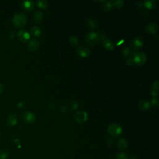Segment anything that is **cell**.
Segmentation results:
<instances>
[{
  "label": "cell",
  "mask_w": 159,
  "mask_h": 159,
  "mask_svg": "<svg viewBox=\"0 0 159 159\" xmlns=\"http://www.w3.org/2000/svg\"><path fill=\"white\" fill-rule=\"evenodd\" d=\"M27 22V17L23 12H17L16 13L12 18V23L17 28L24 27Z\"/></svg>",
  "instance_id": "obj_1"
},
{
  "label": "cell",
  "mask_w": 159,
  "mask_h": 159,
  "mask_svg": "<svg viewBox=\"0 0 159 159\" xmlns=\"http://www.w3.org/2000/svg\"><path fill=\"white\" fill-rule=\"evenodd\" d=\"M132 57L134 60V63H135L138 66H142L146 63L147 57V55L144 52H139L133 53Z\"/></svg>",
  "instance_id": "obj_2"
},
{
  "label": "cell",
  "mask_w": 159,
  "mask_h": 159,
  "mask_svg": "<svg viewBox=\"0 0 159 159\" xmlns=\"http://www.w3.org/2000/svg\"><path fill=\"white\" fill-rule=\"evenodd\" d=\"M107 131L112 137H117L122 134V129L119 124L112 123L108 126Z\"/></svg>",
  "instance_id": "obj_3"
},
{
  "label": "cell",
  "mask_w": 159,
  "mask_h": 159,
  "mask_svg": "<svg viewBox=\"0 0 159 159\" xmlns=\"http://www.w3.org/2000/svg\"><path fill=\"white\" fill-rule=\"evenodd\" d=\"M99 35L95 32H91L88 33L85 37V42L90 45H94L99 42Z\"/></svg>",
  "instance_id": "obj_4"
},
{
  "label": "cell",
  "mask_w": 159,
  "mask_h": 159,
  "mask_svg": "<svg viewBox=\"0 0 159 159\" xmlns=\"http://www.w3.org/2000/svg\"><path fill=\"white\" fill-rule=\"evenodd\" d=\"M22 120L24 122L27 124H32L36 120V116L34 113L30 111H25L22 114Z\"/></svg>",
  "instance_id": "obj_5"
},
{
  "label": "cell",
  "mask_w": 159,
  "mask_h": 159,
  "mask_svg": "<svg viewBox=\"0 0 159 159\" xmlns=\"http://www.w3.org/2000/svg\"><path fill=\"white\" fill-rule=\"evenodd\" d=\"M144 42L141 37H136L130 42V46L132 49L137 50L142 48L143 46Z\"/></svg>",
  "instance_id": "obj_6"
},
{
  "label": "cell",
  "mask_w": 159,
  "mask_h": 159,
  "mask_svg": "<svg viewBox=\"0 0 159 159\" xmlns=\"http://www.w3.org/2000/svg\"><path fill=\"white\" fill-rule=\"evenodd\" d=\"M88 114L86 113V112L83 111L76 112L74 115L75 120L79 124L86 122L88 120Z\"/></svg>",
  "instance_id": "obj_7"
},
{
  "label": "cell",
  "mask_w": 159,
  "mask_h": 159,
  "mask_svg": "<svg viewBox=\"0 0 159 159\" xmlns=\"http://www.w3.org/2000/svg\"><path fill=\"white\" fill-rule=\"evenodd\" d=\"M76 53L79 56H80L83 58L88 57L91 54V52L90 49L84 46L78 47L76 48Z\"/></svg>",
  "instance_id": "obj_8"
},
{
  "label": "cell",
  "mask_w": 159,
  "mask_h": 159,
  "mask_svg": "<svg viewBox=\"0 0 159 159\" xmlns=\"http://www.w3.org/2000/svg\"><path fill=\"white\" fill-rule=\"evenodd\" d=\"M30 34L24 29L20 30L17 33V38L22 43H26L30 39Z\"/></svg>",
  "instance_id": "obj_9"
},
{
  "label": "cell",
  "mask_w": 159,
  "mask_h": 159,
  "mask_svg": "<svg viewBox=\"0 0 159 159\" xmlns=\"http://www.w3.org/2000/svg\"><path fill=\"white\" fill-rule=\"evenodd\" d=\"M20 6L22 9L25 12H31L34 7H35V2L33 1H23L20 3Z\"/></svg>",
  "instance_id": "obj_10"
},
{
  "label": "cell",
  "mask_w": 159,
  "mask_h": 159,
  "mask_svg": "<svg viewBox=\"0 0 159 159\" xmlns=\"http://www.w3.org/2000/svg\"><path fill=\"white\" fill-rule=\"evenodd\" d=\"M40 47V42L37 39H33L28 41L27 48L31 52L37 50Z\"/></svg>",
  "instance_id": "obj_11"
},
{
  "label": "cell",
  "mask_w": 159,
  "mask_h": 159,
  "mask_svg": "<svg viewBox=\"0 0 159 159\" xmlns=\"http://www.w3.org/2000/svg\"><path fill=\"white\" fill-rule=\"evenodd\" d=\"M6 122L7 125L10 127H12L16 125L18 122V116L15 112L11 113L6 120Z\"/></svg>",
  "instance_id": "obj_12"
},
{
  "label": "cell",
  "mask_w": 159,
  "mask_h": 159,
  "mask_svg": "<svg viewBox=\"0 0 159 159\" xmlns=\"http://www.w3.org/2000/svg\"><path fill=\"white\" fill-rule=\"evenodd\" d=\"M145 31L151 34H155L158 31V26L156 23L149 22L145 27Z\"/></svg>",
  "instance_id": "obj_13"
},
{
  "label": "cell",
  "mask_w": 159,
  "mask_h": 159,
  "mask_svg": "<svg viewBox=\"0 0 159 159\" xmlns=\"http://www.w3.org/2000/svg\"><path fill=\"white\" fill-rule=\"evenodd\" d=\"M44 17V14L42 11H36L33 16V21L35 23L39 24L42 22Z\"/></svg>",
  "instance_id": "obj_14"
},
{
  "label": "cell",
  "mask_w": 159,
  "mask_h": 159,
  "mask_svg": "<svg viewBox=\"0 0 159 159\" xmlns=\"http://www.w3.org/2000/svg\"><path fill=\"white\" fill-rule=\"evenodd\" d=\"M86 27L89 29H94L98 26V21L92 17L88 18L85 22Z\"/></svg>",
  "instance_id": "obj_15"
},
{
  "label": "cell",
  "mask_w": 159,
  "mask_h": 159,
  "mask_svg": "<svg viewBox=\"0 0 159 159\" xmlns=\"http://www.w3.org/2000/svg\"><path fill=\"white\" fill-rule=\"evenodd\" d=\"M117 145L118 148L120 150H125L127 148L129 143L127 140L124 138H120L119 140H118L117 142Z\"/></svg>",
  "instance_id": "obj_16"
},
{
  "label": "cell",
  "mask_w": 159,
  "mask_h": 159,
  "mask_svg": "<svg viewBox=\"0 0 159 159\" xmlns=\"http://www.w3.org/2000/svg\"><path fill=\"white\" fill-rule=\"evenodd\" d=\"M138 107L142 111H146L150 107V102L145 99H142L139 102Z\"/></svg>",
  "instance_id": "obj_17"
},
{
  "label": "cell",
  "mask_w": 159,
  "mask_h": 159,
  "mask_svg": "<svg viewBox=\"0 0 159 159\" xmlns=\"http://www.w3.org/2000/svg\"><path fill=\"white\" fill-rule=\"evenodd\" d=\"M103 43H104V48L107 50H109V51H111L114 48V43H113V42L110 40V39H106L104 42H103Z\"/></svg>",
  "instance_id": "obj_18"
},
{
  "label": "cell",
  "mask_w": 159,
  "mask_h": 159,
  "mask_svg": "<svg viewBox=\"0 0 159 159\" xmlns=\"http://www.w3.org/2000/svg\"><path fill=\"white\" fill-rule=\"evenodd\" d=\"M144 6L148 9H153L156 7L157 3V1L155 0H148L143 1Z\"/></svg>",
  "instance_id": "obj_19"
},
{
  "label": "cell",
  "mask_w": 159,
  "mask_h": 159,
  "mask_svg": "<svg viewBox=\"0 0 159 159\" xmlns=\"http://www.w3.org/2000/svg\"><path fill=\"white\" fill-rule=\"evenodd\" d=\"M112 1H106L102 4V9L105 12H110L113 9Z\"/></svg>",
  "instance_id": "obj_20"
},
{
  "label": "cell",
  "mask_w": 159,
  "mask_h": 159,
  "mask_svg": "<svg viewBox=\"0 0 159 159\" xmlns=\"http://www.w3.org/2000/svg\"><path fill=\"white\" fill-rule=\"evenodd\" d=\"M30 33L35 37H39L41 35V29L38 26H33L30 29Z\"/></svg>",
  "instance_id": "obj_21"
},
{
  "label": "cell",
  "mask_w": 159,
  "mask_h": 159,
  "mask_svg": "<svg viewBox=\"0 0 159 159\" xmlns=\"http://www.w3.org/2000/svg\"><path fill=\"white\" fill-rule=\"evenodd\" d=\"M122 56L124 57V58H130L133 55V52H132V50L129 48V47H126L125 48H124L122 50Z\"/></svg>",
  "instance_id": "obj_22"
},
{
  "label": "cell",
  "mask_w": 159,
  "mask_h": 159,
  "mask_svg": "<svg viewBox=\"0 0 159 159\" xmlns=\"http://www.w3.org/2000/svg\"><path fill=\"white\" fill-rule=\"evenodd\" d=\"M10 155L8 150L2 149L0 150V159H7Z\"/></svg>",
  "instance_id": "obj_23"
},
{
  "label": "cell",
  "mask_w": 159,
  "mask_h": 159,
  "mask_svg": "<svg viewBox=\"0 0 159 159\" xmlns=\"http://www.w3.org/2000/svg\"><path fill=\"white\" fill-rule=\"evenodd\" d=\"M36 4L40 9H46L48 7V2L45 0H39L36 1Z\"/></svg>",
  "instance_id": "obj_24"
},
{
  "label": "cell",
  "mask_w": 159,
  "mask_h": 159,
  "mask_svg": "<svg viewBox=\"0 0 159 159\" xmlns=\"http://www.w3.org/2000/svg\"><path fill=\"white\" fill-rule=\"evenodd\" d=\"M69 42L72 45H74V46L77 45L79 43L78 38L75 35H71L69 38Z\"/></svg>",
  "instance_id": "obj_25"
},
{
  "label": "cell",
  "mask_w": 159,
  "mask_h": 159,
  "mask_svg": "<svg viewBox=\"0 0 159 159\" xmlns=\"http://www.w3.org/2000/svg\"><path fill=\"white\" fill-rule=\"evenodd\" d=\"M124 4V1L123 0H116L112 1V4L113 7H115L116 8H121Z\"/></svg>",
  "instance_id": "obj_26"
},
{
  "label": "cell",
  "mask_w": 159,
  "mask_h": 159,
  "mask_svg": "<svg viewBox=\"0 0 159 159\" xmlns=\"http://www.w3.org/2000/svg\"><path fill=\"white\" fill-rule=\"evenodd\" d=\"M128 156L126 153L124 152H119L116 154L114 159H127Z\"/></svg>",
  "instance_id": "obj_27"
},
{
  "label": "cell",
  "mask_w": 159,
  "mask_h": 159,
  "mask_svg": "<svg viewBox=\"0 0 159 159\" xmlns=\"http://www.w3.org/2000/svg\"><path fill=\"white\" fill-rule=\"evenodd\" d=\"M150 102V106L153 107H158V104H159V101H158V98H153L152 99Z\"/></svg>",
  "instance_id": "obj_28"
},
{
  "label": "cell",
  "mask_w": 159,
  "mask_h": 159,
  "mask_svg": "<svg viewBox=\"0 0 159 159\" xmlns=\"http://www.w3.org/2000/svg\"><path fill=\"white\" fill-rule=\"evenodd\" d=\"M70 108H71V109L72 111H75V110H76L78 109V104L75 101H71L70 102Z\"/></svg>",
  "instance_id": "obj_29"
},
{
  "label": "cell",
  "mask_w": 159,
  "mask_h": 159,
  "mask_svg": "<svg viewBox=\"0 0 159 159\" xmlns=\"http://www.w3.org/2000/svg\"><path fill=\"white\" fill-rule=\"evenodd\" d=\"M59 111L63 115H66L68 112V108L65 106H61L59 108Z\"/></svg>",
  "instance_id": "obj_30"
},
{
  "label": "cell",
  "mask_w": 159,
  "mask_h": 159,
  "mask_svg": "<svg viewBox=\"0 0 159 159\" xmlns=\"http://www.w3.org/2000/svg\"><path fill=\"white\" fill-rule=\"evenodd\" d=\"M150 89L158 91V81L157 80H156V81H155L154 82L152 83V84L151 85V89Z\"/></svg>",
  "instance_id": "obj_31"
},
{
  "label": "cell",
  "mask_w": 159,
  "mask_h": 159,
  "mask_svg": "<svg viewBox=\"0 0 159 159\" xmlns=\"http://www.w3.org/2000/svg\"><path fill=\"white\" fill-rule=\"evenodd\" d=\"M17 106L19 108V109H23L25 107V103L22 101H20L18 102L17 104Z\"/></svg>",
  "instance_id": "obj_32"
},
{
  "label": "cell",
  "mask_w": 159,
  "mask_h": 159,
  "mask_svg": "<svg viewBox=\"0 0 159 159\" xmlns=\"http://www.w3.org/2000/svg\"><path fill=\"white\" fill-rule=\"evenodd\" d=\"M158 94H159V91H158L150 89V95H151V96H152L155 98L157 97L158 96Z\"/></svg>",
  "instance_id": "obj_33"
},
{
  "label": "cell",
  "mask_w": 159,
  "mask_h": 159,
  "mask_svg": "<svg viewBox=\"0 0 159 159\" xmlns=\"http://www.w3.org/2000/svg\"><path fill=\"white\" fill-rule=\"evenodd\" d=\"M125 63L127 65H129V66H131L134 64V60L132 59V57H130V58H127V60H125Z\"/></svg>",
  "instance_id": "obj_34"
},
{
  "label": "cell",
  "mask_w": 159,
  "mask_h": 159,
  "mask_svg": "<svg viewBox=\"0 0 159 159\" xmlns=\"http://www.w3.org/2000/svg\"><path fill=\"white\" fill-rule=\"evenodd\" d=\"M15 34H16V32H15L14 30H11V31L9 33V35H8L9 39H11V40H13V39H14Z\"/></svg>",
  "instance_id": "obj_35"
},
{
  "label": "cell",
  "mask_w": 159,
  "mask_h": 159,
  "mask_svg": "<svg viewBox=\"0 0 159 159\" xmlns=\"http://www.w3.org/2000/svg\"><path fill=\"white\" fill-rule=\"evenodd\" d=\"M136 6L137 7L139 8H142L143 7H144V3L143 1H138L136 4Z\"/></svg>",
  "instance_id": "obj_36"
},
{
  "label": "cell",
  "mask_w": 159,
  "mask_h": 159,
  "mask_svg": "<svg viewBox=\"0 0 159 159\" xmlns=\"http://www.w3.org/2000/svg\"><path fill=\"white\" fill-rule=\"evenodd\" d=\"M4 89H5V87L4 84L0 83V94H1L4 91Z\"/></svg>",
  "instance_id": "obj_37"
},
{
  "label": "cell",
  "mask_w": 159,
  "mask_h": 159,
  "mask_svg": "<svg viewBox=\"0 0 159 159\" xmlns=\"http://www.w3.org/2000/svg\"><path fill=\"white\" fill-rule=\"evenodd\" d=\"M54 108H55V106L53 104H48V109H49V110H53Z\"/></svg>",
  "instance_id": "obj_38"
},
{
  "label": "cell",
  "mask_w": 159,
  "mask_h": 159,
  "mask_svg": "<svg viewBox=\"0 0 159 159\" xmlns=\"http://www.w3.org/2000/svg\"><path fill=\"white\" fill-rule=\"evenodd\" d=\"M130 159H137V158H130Z\"/></svg>",
  "instance_id": "obj_39"
},
{
  "label": "cell",
  "mask_w": 159,
  "mask_h": 159,
  "mask_svg": "<svg viewBox=\"0 0 159 159\" xmlns=\"http://www.w3.org/2000/svg\"><path fill=\"white\" fill-rule=\"evenodd\" d=\"M0 136H1V132H0Z\"/></svg>",
  "instance_id": "obj_40"
}]
</instances>
